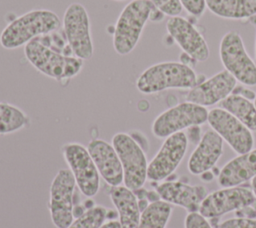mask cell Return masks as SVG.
Instances as JSON below:
<instances>
[{
    "instance_id": "cell-1",
    "label": "cell",
    "mask_w": 256,
    "mask_h": 228,
    "mask_svg": "<svg viewBox=\"0 0 256 228\" xmlns=\"http://www.w3.org/2000/svg\"><path fill=\"white\" fill-rule=\"evenodd\" d=\"M52 44L47 34L27 43L24 54L30 64L45 76L57 81L68 80L78 75L83 67V60L76 57L67 45L65 48Z\"/></svg>"
},
{
    "instance_id": "cell-2",
    "label": "cell",
    "mask_w": 256,
    "mask_h": 228,
    "mask_svg": "<svg viewBox=\"0 0 256 228\" xmlns=\"http://www.w3.org/2000/svg\"><path fill=\"white\" fill-rule=\"evenodd\" d=\"M164 14L149 0H132L121 11L113 31V47L119 55L133 51L148 20L159 22Z\"/></svg>"
},
{
    "instance_id": "cell-3",
    "label": "cell",
    "mask_w": 256,
    "mask_h": 228,
    "mask_svg": "<svg viewBox=\"0 0 256 228\" xmlns=\"http://www.w3.org/2000/svg\"><path fill=\"white\" fill-rule=\"evenodd\" d=\"M59 27L60 19L55 12L47 9L31 10L11 21L2 30L0 44L5 49H16Z\"/></svg>"
},
{
    "instance_id": "cell-4",
    "label": "cell",
    "mask_w": 256,
    "mask_h": 228,
    "mask_svg": "<svg viewBox=\"0 0 256 228\" xmlns=\"http://www.w3.org/2000/svg\"><path fill=\"white\" fill-rule=\"evenodd\" d=\"M198 81V76L191 66L168 61L146 68L138 77L136 87L141 93L153 94L166 89H191Z\"/></svg>"
},
{
    "instance_id": "cell-5",
    "label": "cell",
    "mask_w": 256,
    "mask_h": 228,
    "mask_svg": "<svg viewBox=\"0 0 256 228\" xmlns=\"http://www.w3.org/2000/svg\"><path fill=\"white\" fill-rule=\"evenodd\" d=\"M112 145L122 164L124 186L132 191L142 188L147 180L148 168L144 149L132 135L124 132L112 137Z\"/></svg>"
},
{
    "instance_id": "cell-6",
    "label": "cell",
    "mask_w": 256,
    "mask_h": 228,
    "mask_svg": "<svg viewBox=\"0 0 256 228\" xmlns=\"http://www.w3.org/2000/svg\"><path fill=\"white\" fill-rule=\"evenodd\" d=\"M222 65L238 82L256 85V63L246 51L241 35L236 31H229L222 37L219 46Z\"/></svg>"
},
{
    "instance_id": "cell-7",
    "label": "cell",
    "mask_w": 256,
    "mask_h": 228,
    "mask_svg": "<svg viewBox=\"0 0 256 228\" xmlns=\"http://www.w3.org/2000/svg\"><path fill=\"white\" fill-rule=\"evenodd\" d=\"M208 110L201 105L185 101L159 114L152 123V133L159 139L207 122Z\"/></svg>"
},
{
    "instance_id": "cell-8",
    "label": "cell",
    "mask_w": 256,
    "mask_h": 228,
    "mask_svg": "<svg viewBox=\"0 0 256 228\" xmlns=\"http://www.w3.org/2000/svg\"><path fill=\"white\" fill-rule=\"evenodd\" d=\"M63 33L73 54L82 59L93 55L90 20L86 8L77 2L71 3L63 15Z\"/></svg>"
},
{
    "instance_id": "cell-9",
    "label": "cell",
    "mask_w": 256,
    "mask_h": 228,
    "mask_svg": "<svg viewBox=\"0 0 256 228\" xmlns=\"http://www.w3.org/2000/svg\"><path fill=\"white\" fill-rule=\"evenodd\" d=\"M62 154L77 188L86 197L95 196L100 187V175L87 147L75 142L66 143L62 146Z\"/></svg>"
},
{
    "instance_id": "cell-10",
    "label": "cell",
    "mask_w": 256,
    "mask_h": 228,
    "mask_svg": "<svg viewBox=\"0 0 256 228\" xmlns=\"http://www.w3.org/2000/svg\"><path fill=\"white\" fill-rule=\"evenodd\" d=\"M76 181L69 169H60L52 180L49 192V212L56 228H67L74 220L73 196Z\"/></svg>"
},
{
    "instance_id": "cell-11",
    "label": "cell",
    "mask_w": 256,
    "mask_h": 228,
    "mask_svg": "<svg viewBox=\"0 0 256 228\" xmlns=\"http://www.w3.org/2000/svg\"><path fill=\"white\" fill-rule=\"evenodd\" d=\"M214 130L238 155L249 152L254 145L252 131L240 120L222 108H214L208 112V119Z\"/></svg>"
},
{
    "instance_id": "cell-12",
    "label": "cell",
    "mask_w": 256,
    "mask_h": 228,
    "mask_svg": "<svg viewBox=\"0 0 256 228\" xmlns=\"http://www.w3.org/2000/svg\"><path fill=\"white\" fill-rule=\"evenodd\" d=\"M188 147L184 132H177L165 138L158 152L148 163L147 179L158 182L167 179L182 161Z\"/></svg>"
},
{
    "instance_id": "cell-13",
    "label": "cell",
    "mask_w": 256,
    "mask_h": 228,
    "mask_svg": "<svg viewBox=\"0 0 256 228\" xmlns=\"http://www.w3.org/2000/svg\"><path fill=\"white\" fill-rule=\"evenodd\" d=\"M256 201L252 190L245 187H224L204 198L198 212L205 218H217L231 211L253 205Z\"/></svg>"
},
{
    "instance_id": "cell-14",
    "label": "cell",
    "mask_w": 256,
    "mask_h": 228,
    "mask_svg": "<svg viewBox=\"0 0 256 228\" xmlns=\"http://www.w3.org/2000/svg\"><path fill=\"white\" fill-rule=\"evenodd\" d=\"M166 29L183 53L195 62H204L209 58L210 50L207 42L198 29L186 18L182 16L170 17L166 22Z\"/></svg>"
},
{
    "instance_id": "cell-15",
    "label": "cell",
    "mask_w": 256,
    "mask_h": 228,
    "mask_svg": "<svg viewBox=\"0 0 256 228\" xmlns=\"http://www.w3.org/2000/svg\"><path fill=\"white\" fill-rule=\"evenodd\" d=\"M236 84L237 80L228 71L222 70L189 89L186 101L203 107L215 105L232 94Z\"/></svg>"
},
{
    "instance_id": "cell-16",
    "label": "cell",
    "mask_w": 256,
    "mask_h": 228,
    "mask_svg": "<svg viewBox=\"0 0 256 228\" xmlns=\"http://www.w3.org/2000/svg\"><path fill=\"white\" fill-rule=\"evenodd\" d=\"M87 149L102 179L111 187L121 185L123 168L113 145L102 139H94L88 143Z\"/></svg>"
},
{
    "instance_id": "cell-17",
    "label": "cell",
    "mask_w": 256,
    "mask_h": 228,
    "mask_svg": "<svg viewBox=\"0 0 256 228\" xmlns=\"http://www.w3.org/2000/svg\"><path fill=\"white\" fill-rule=\"evenodd\" d=\"M161 200L185 208L189 213L198 212L199 206L207 196L202 185H189L182 181H166L156 187Z\"/></svg>"
},
{
    "instance_id": "cell-18",
    "label": "cell",
    "mask_w": 256,
    "mask_h": 228,
    "mask_svg": "<svg viewBox=\"0 0 256 228\" xmlns=\"http://www.w3.org/2000/svg\"><path fill=\"white\" fill-rule=\"evenodd\" d=\"M223 152V139L214 131L207 130L191 153L187 167L190 173L200 175L218 162Z\"/></svg>"
},
{
    "instance_id": "cell-19",
    "label": "cell",
    "mask_w": 256,
    "mask_h": 228,
    "mask_svg": "<svg viewBox=\"0 0 256 228\" xmlns=\"http://www.w3.org/2000/svg\"><path fill=\"white\" fill-rule=\"evenodd\" d=\"M256 176V149L239 154L220 170L218 183L221 187H235Z\"/></svg>"
},
{
    "instance_id": "cell-20",
    "label": "cell",
    "mask_w": 256,
    "mask_h": 228,
    "mask_svg": "<svg viewBox=\"0 0 256 228\" xmlns=\"http://www.w3.org/2000/svg\"><path fill=\"white\" fill-rule=\"evenodd\" d=\"M109 196L118 212L121 228H138L141 210L134 191L126 186H112Z\"/></svg>"
},
{
    "instance_id": "cell-21",
    "label": "cell",
    "mask_w": 256,
    "mask_h": 228,
    "mask_svg": "<svg viewBox=\"0 0 256 228\" xmlns=\"http://www.w3.org/2000/svg\"><path fill=\"white\" fill-rule=\"evenodd\" d=\"M206 7L216 16L242 20L256 15V0H205Z\"/></svg>"
},
{
    "instance_id": "cell-22",
    "label": "cell",
    "mask_w": 256,
    "mask_h": 228,
    "mask_svg": "<svg viewBox=\"0 0 256 228\" xmlns=\"http://www.w3.org/2000/svg\"><path fill=\"white\" fill-rule=\"evenodd\" d=\"M220 106L240 120L248 129L256 131V106L254 102L232 93L220 102Z\"/></svg>"
},
{
    "instance_id": "cell-23",
    "label": "cell",
    "mask_w": 256,
    "mask_h": 228,
    "mask_svg": "<svg viewBox=\"0 0 256 228\" xmlns=\"http://www.w3.org/2000/svg\"><path fill=\"white\" fill-rule=\"evenodd\" d=\"M172 213L171 204L158 200L142 211L138 228H165Z\"/></svg>"
},
{
    "instance_id": "cell-24",
    "label": "cell",
    "mask_w": 256,
    "mask_h": 228,
    "mask_svg": "<svg viewBox=\"0 0 256 228\" xmlns=\"http://www.w3.org/2000/svg\"><path fill=\"white\" fill-rule=\"evenodd\" d=\"M29 125V117L19 107L0 102V135L17 132Z\"/></svg>"
},
{
    "instance_id": "cell-25",
    "label": "cell",
    "mask_w": 256,
    "mask_h": 228,
    "mask_svg": "<svg viewBox=\"0 0 256 228\" xmlns=\"http://www.w3.org/2000/svg\"><path fill=\"white\" fill-rule=\"evenodd\" d=\"M108 216V210L103 206H93L76 217L67 228H100Z\"/></svg>"
},
{
    "instance_id": "cell-26",
    "label": "cell",
    "mask_w": 256,
    "mask_h": 228,
    "mask_svg": "<svg viewBox=\"0 0 256 228\" xmlns=\"http://www.w3.org/2000/svg\"><path fill=\"white\" fill-rule=\"evenodd\" d=\"M159 11L169 17L179 16L183 7L179 0H149Z\"/></svg>"
},
{
    "instance_id": "cell-27",
    "label": "cell",
    "mask_w": 256,
    "mask_h": 228,
    "mask_svg": "<svg viewBox=\"0 0 256 228\" xmlns=\"http://www.w3.org/2000/svg\"><path fill=\"white\" fill-rule=\"evenodd\" d=\"M217 228H256V218L236 217L220 223Z\"/></svg>"
},
{
    "instance_id": "cell-28",
    "label": "cell",
    "mask_w": 256,
    "mask_h": 228,
    "mask_svg": "<svg viewBox=\"0 0 256 228\" xmlns=\"http://www.w3.org/2000/svg\"><path fill=\"white\" fill-rule=\"evenodd\" d=\"M183 9H185L190 15L200 17L206 10L205 0H179Z\"/></svg>"
},
{
    "instance_id": "cell-29",
    "label": "cell",
    "mask_w": 256,
    "mask_h": 228,
    "mask_svg": "<svg viewBox=\"0 0 256 228\" xmlns=\"http://www.w3.org/2000/svg\"><path fill=\"white\" fill-rule=\"evenodd\" d=\"M185 228H213L199 212H190L185 218Z\"/></svg>"
},
{
    "instance_id": "cell-30",
    "label": "cell",
    "mask_w": 256,
    "mask_h": 228,
    "mask_svg": "<svg viewBox=\"0 0 256 228\" xmlns=\"http://www.w3.org/2000/svg\"><path fill=\"white\" fill-rule=\"evenodd\" d=\"M232 93L241 95V96H243V97H245L249 100H254L255 96H256V93H254L253 91H251L247 88H244V87H235Z\"/></svg>"
},
{
    "instance_id": "cell-31",
    "label": "cell",
    "mask_w": 256,
    "mask_h": 228,
    "mask_svg": "<svg viewBox=\"0 0 256 228\" xmlns=\"http://www.w3.org/2000/svg\"><path fill=\"white\" fill-rule=\"evenodd\" d=\"M214 177H215V175H214V173L211 171V169H210V170H207V171H205V172H203V173L200 174V178H201L202 181H204V182H211V181L214 179Z\"/></svg>"
},
{
    "instance_id": "cell-32",
    "label": "cell",
    "mask_w": 256,
    "mask_h": 228,
    "mask_svg": "<svg viewBox=\"0 0 256 228\" xmlns=\"http://www.w3.org/2000/svg\"><path fill=\"white\" fill-rule=\"evenodd\" d=\"M100 228H121V225H120L118 220L112 219V220H109V221L105 222Z\"/></svg>"
},
{
    "instance_id": "cell-33",
    "label": "cell",
    "mask_w": 256,
    "mask_h": 228,
    "mask_svg": "<svg viewBox=\"0 0 256 228\" xmlns=\"http://www.w3.org/2000/svg\"><path fill=\"white\" fill-rule=\"evenodd\" d=\"M251 185H252V191H253V193L255 195V198H256V176L252 179Z\"/></svg>"
},
{
    "instance_id": "cell-34",
    "label": "cell",
    "mask_w": 256,
    "mask_h": 228,
    "mask_svg": "<svg viewBox=\"0 0 256 228\" xmlns=\"http://www.w3.org/2000/svg\"><path fill=\"white\" fill-rule=\"evenodd\" d=\"M211 171L214 173V175H215V176H216V175H217V176H219V174H220V170H219L217 167H215V166L211 168Z\"/></svg>"
},
{
    "instance_id": "cell-35",
    "label": "cell",
    "mask_w": 256,
    "mask_h": 228,
    "mask_svg": "<svg viewBox=\"0 0 256 228\" xmlns=\"http://www.w3.org/2000/svg\"><path fill=\"white\" fill-rule=\"evenodd\" d=\"M254 104H255V106H256V96H255V99H254Z\"/></svg>"
},
{
    "instance_id": "cell-36",
    "label": "cell",
    "mask_w": 256,
    "mask_h": 228,
    "mask_svg": "<svg viewBox=\"0 0 256 228\" xmlns=\"http://www.w3.org/2000/svg\"><path fill=\"white\" fill-rule=\"evenodd\" d=\"M255 54H256V40H255Z\"/></svg>"
},
{
    "instance_id": "cell-37",
    "label": "cell",
    "mask_w": 256,
    "mask_h": 228,
    "mask_svg": "<svg viewBox=\"0 0 256 228\" xmlns=\"http://www.w3.org/2000/svg\"><path fill=\"white\" fill-rule=\"evenodd\" d=\"M116 1H125V0H116Z\"/></svg>"
}]
</instances>
